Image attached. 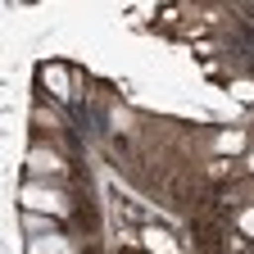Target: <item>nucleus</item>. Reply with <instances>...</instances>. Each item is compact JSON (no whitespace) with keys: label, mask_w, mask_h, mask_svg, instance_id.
I'll return each mask as SVG.
<instances>
[{"label":"nucleus","mask_w":254,"mask_h":254,"mask_svg":"<svg viewBox=\"0 0 254 254\" xmlns=\"http://www.w3.org/2000/svg\"><path fill=\"white\" fill-rule=\"evenodd\" d=\"M46 86H55L59 95L68 91V77H64V68H55V64H50V68H46Z\"/></svg>","instance_id":"obj_4"},{"label":"nucleus","mask_w":254,"mask_h":254,"mask_svg":"<svg viewBox=\"0 0 254 254\" xmlns=\"http://www.w3.org/2000/svg\"><path fill=\"white\" fill-rule=\"evenodd\" d=\"M27 254H73V245L64 241V236H37L27 245Z\"/></svg>","instance_id":"obj_2"},{"label":"nucleus","mask_w":254,"mask_h":254,"mask_svg":"<svg viewBox=\"0 0 254 254\" xmlns=\"http://www.w3.org/2000/svg\"><path fill=\"white\" fill-rule=\"evenodd\" d=\"M145 250H150V254H177L173 236H168V232H159V227H150V232H145Z\"/></svg>","instance_id":"obj_3"},{"label":"nucleus","mask_w":254,"mask_h":254,"mask_svg":"<svg viewBox=\"0 0 254 254\" xmlns=\"http://www.w3.org/2000/svg\"><path fill=\"white\" fill-rule=\"evenodd\" d=\"M32 168H37V173H55L59 159H50V154H32Z\"/></svg>","instance_id":"obj_5"},{"label":"nucleus","mask_w":254,"mask_h":254,"mask_svg":"<svg viewBox=\"0 0 254 254\" xmlns=\"http://www.w3.org/2000/svg\"><path fill=\"white\" fill-rule=\"evenodd\" d=\"M18 200H23L27 209H41V213H64V209H68L59 190H41V186H23V190H18Z\"/></svg>","instance_id":"obj_1"}]
</instances>
